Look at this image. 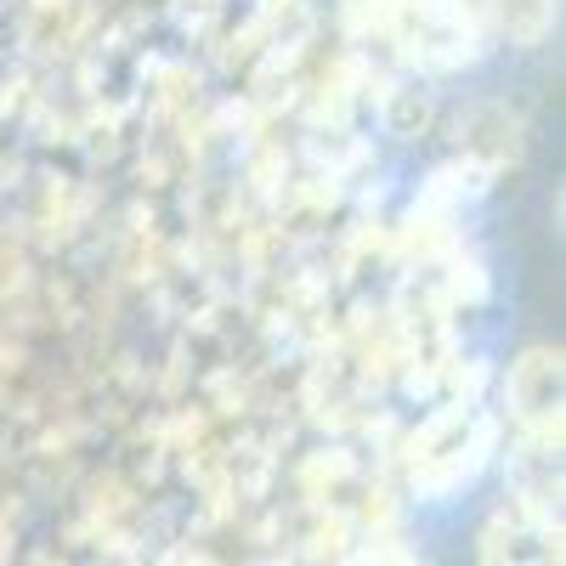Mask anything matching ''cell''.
<instances>
[{"label":"cell","mask_w":566,"mask_h":566,"mask_svg":"<svg viewBox=\"0 0 566 566\" xmlns=\"http://www.w3.org/2000/svg\"><path fill=\"white\" fill-rule=\"evenodd\" d=\"M510 402L515 419L527 424L533 437H560V357L555 352H527L522 363L510 368Z\"/></svg>","instance_id":"6da1fadb"},{"label":"cell","mask_w":566,"mask_h":566,"mask_svg":"<svg viewBox=\"0 0 566 566\" xmlns=\"http://www.w3.org/2000/svg\"><path fill=\"white\" fill-rule=\"evenodd\" d=\"M488 12L515 45H544L555 29V0H488Z\"/></svg>","instance_id":"7a4b0ae2"}]
</instances>
